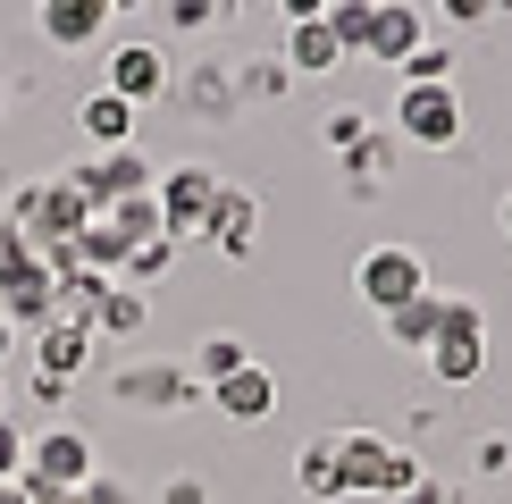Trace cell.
Segmentation results:
<instances>
[{
    "instance_id": "obj_32",
    "label": "cell",
    "mask_w": 512,
    "mask_h": 504,
    "mask_svg": "<svg viewBox=\"0 0 512 504\" xmlns=\"http://www.w3.org/2000/svg\"><path fill=\"white\" fill-rule=\"evenodd\" d=\"M429 9L445 17V26H487V17H496L504 0H429Z\"/></svg>"
},
{
    "instance_id": "obj_34",
    "label": "cell",
    "mask_w": 512,
    "mask_h": 504,
    "mask_svg": "<svg viewBox=\"0 0 512 504\" xmlns=\"http://www.w3.org/2000/svg\"><path fill=\"white\" fill-rule=\"evenodd\" d=\"M84 504H143L135 488H126V479H84V488H76Z\"/></svg>"
},
{
    "instance_id": "obj_31",
    "label": "cell",
    "mask_w": 512,
    "mask_h": 504,
    "mask_svg": "<svg viewBox=\"0 0 512 504\" xmlns=\"http://www.w3.org/2000/svg\"><path fill=\"white\" fill-rule=\"evenodd\" d=\"M471 471H479V479H496V471H512V437H504V429H487V437H471Z\"/></svg>"
},
{
    "instance_id": "obj_43",
    "label": "cell",
    "mask_w": 512,
    "mask_h": 504,
    "mask_svg": "<svg viewBox=\"0 0 512 504\" xmlns=\"http://www.w3.org/2000/svg\"><path fill=\"white\" fill-rule=\"evenodd\" d=\"M244 9H269V17H277V0H244Z\"/></svg>"
},
{
    "instance_id": "obj_4",
    "label": "cell",
    "mask_w": 512,
    "mask_h": 504,
    "mask_svg": "<svg viewBox=\"0 0 512 504\" xmlns=\"http://www.w3.org/2000/svg\"><path fill=\"white\" fill-rule=\"evenodd\" d=\"M429 378L437 387H479L487 378V303L445 294V336L429 345Z\"/></svg>"
},
{
    "instance_id": "obj_18",
    "label": "cell",
    "mask_w": 512,
    "mask_h": 504,
    "mask_svg": "<svg viewBox=\"0 0 512 504\" xmlns=\"http://www.w3.org/2000/svg\"><path fill=\"white\" fill-rule=\"evenodd\" d=\"M152 328V294H135V286H118L101 294V311H93V336H110V345H126V336H143Z\"/></svg>"
},
{
    "instance_id": "obj_21",
    "label": "cell",
    "mask_w": 512,
    "mask_h": 504,
    "mask_svg": "<svg viewBox=\"0 0 512 504\" xmlns=\"http://www.w3.org/2000/svg\"><path fill=\"white\" fill-rule=\"evenodd\" d=\"M227 76H236V101H286L294 93V76H286V59H277V51H252Z\"/></svg>"
},
{
    "instance_id": "obj_16",
    "label": "cell",
    "mask_w": 512,
    "mask_h": 504,
    "mask_svg": "<svg viewBox=\"0 0 512 504\" xmlns=\"http://www.w3.org/2000/svg\"><path fill=\"white\" fill-rule=\"evenodd\" d=\"M277 59H286V76H294V84H319V76H336V68H345V51H336L328 17H311V26H286Z\"/></svg>"
},
{
    "instance_id": "obj_27",
    "label": "cell",
    "mask_w": 512,
    "mask_h": 504,
    "mask_svg": "<svg viewBox=\"0 0 512 504\" xmlns=\"http://www.w3.org/2000/svg\"><path fill=\"white\" fill-rule=\"evenodd\" d=\"M244 9V0H168V26H177V34H210V26H227V17H236Z\"/></svg>"
},
{
    "instance_id": "obj_19",
    "label": "cell",
    "mask_w": 512,
    "mask_h": 504,
    "mask_svg": "<svg viewBox=\"0 0 512 504\" xmlns=\"http://www.w3.org/2000/svg\"><path fill=\"white\" fill-rule=\"evenodd\" d=\"M294 488H303V504H336L345 496V479H336V429L294 454Z\"/></svg>"
},
{
    "instance_id": "obj_8",
    "label": "cell",
    "mask_w": 512,
    "mask_h": 504,
    "mask_svg": "<svg viewBox=\"0 0 512 504\" xmlns=\"http://www.w3.org/2000/svg\"><path fill=\"white\" fill-rule=\"evenodd\" d=\"M101 84H110L118 101H135V110H152V101L177 93V68H168L160 42H118V51L101 59Z\"/></svg>"
},
{
    "instance_id": "obj_9",
    "label": "cell",
    "mask_w": 512,
    "mask_h": 504,
    "mask_svg": "<svg viewBox=\"0 0 512 504\" xmlns=\"http://www.w3.org/2000/svg\"><path fill=\"white\" fill-rule=\"evenodd\" d=\"M68 177L93 194V210H118V202H143V194H160V177H152V160L126 143V152H93L84 168H68Z\"/></svg>"
},
{
    "instance_id": "obj_17",
    "label": "cell",
    "mask_w": 512,
    "mask_h": 504,
    "mask_svg": "<svg viewBox=\"0 0 512 504\" xmlns=\"http://www.w3.org/2000/svg\"><path fill=\"white\" fill-rule=\"evenodd\" d=\"M378 328H387V345H395V353H420V362H429V345L445 336V294H437V286H429V294H412V303H395Z\"/></svg>"
},
{
    "instance_id": "obj_46",
    "label": "cell",
    "mask_w": 512,
    "mask_h": 504,
    "mask_svg": "<svg viewBox=\"0 0 512 504\" xmlns=\"http://www.w3.org/2000/svg\"><path fill=\"white\" fill-rule=\"evenodd\" d=\"M0 412H9V395H0Z\"/></svg>"
},
{
    "instance_id": "obj_7",
    "label": "cell",
    "mask_w": 512,
    "mask_h": 504,
    "mask_svg": "<svg viewBox=\"0 0 512 504\" xmlns=\"http://www.w3.org/2000/svg\"><path fill=\"white\" fill-rule=\"evenodd\" d=\"M219 185H227V177H219V168H202V160L168 168V177H160V236H168V244H202Z\"/></svg>"
},
{
    "instance_id": "obj_45",
    "label": "cell",
    "mask_w": 512,
    "mask_h": 504,
    "mask_svg": "<svg viewBox=\"0 0 512 504\" xmlns=\"http://www.w3.org/2000/svg\"><path fill=\"white\" fill-rule=\"evenodd\" d=\"M454 504H479V496H454Z\"/></svg>"
},
{
    "instance_id": "obj_1",
    "label": "cell",
    "mask_w": 512,
    "mask_h": 504,
    "mask_svg": "<svg viewBox=\"0 0 512 504\" xmlns=\"http://www.w3.org/2000/svg\"><path fill=\"white\" fill-rule=\"evenodd\" d=\"M84 479H101V454H93V437L84 429H42L26 437V471H17V488H26V504H51V496H76Z\"/></svg>"
},
{
    "instance_id": "obj_29",
    "label": "cell",
    "mask_w": 512,
    "mask_h": 504,
    "mask_svg": "<svg viewBox=\"0 0 512 504\" xmlns=\"http://www.w3.org/2000/svg\"><path fill=\"white\" fill-rule=\"evenodd\" d=\"M319 143H328L336 160H345V152H361V143H370V110H328V126H319Z\"/></svg>"
},
{
    "instance_id": "obj_20",
    "label": "cell",
    "mask_w": 512,
    "mask_h": 504,
    "mask_svg": "<svg viewBox=\"0 0 512 504\" xmlns=\"http://www.w3.org/2000/svg\"><path fill=\"white\" fill-rule=\"evenodd\" d=\"M185 370H194V378H202V395H210V387H219V378H236V370H252V345H244L236 328H210L202 345H194V362H185Z\"/></svg>"
},
{
    "instance_id": "obj_41",
    "label": "cell",
    "mask_w": 512,
    "mask_h": 504,
    "mask_svg": "<svg viewBox=\"0 0 512 504\" xmlns=\"http://www.w3.org/2000/svg\"><path fill=\"white\" fill-rule=\"evenodd\" d=\"M135 9H143V0H110V17H135Z\"/></svg>"
},
{
    "instance_id": "obj_36",
    "label": "cell",
    "mask_w": 512,
    "mask_h": 504,
    "mask_svg": "<svg viewBox=\"0 0 512 504\" xmlns=\"http://www.w3.org/2000/svg\"><path fill=\"white\" fill-rule=\"evenodd\" d=\"M160 504H210V488H202L194 471H177V479H168V488H160Z\"/></svg>"
},
{
    "instance_id": "obj_26",
    "label": "cell",
    "mask_w": 512,
    "mask_h": 504,
    "mask_svg": "<svg viewBox=\"0 0 512 504\" xmlns=\"http://www.w3.org/2000/svg\"><path fill=\"white\" fill-rule=\"evenodd\" d=\"M370 9H378V0H336V9H328V34H336V51H345V59L370 51Z\"/></svg>"
},
{
    "instance_id": "obj_6",
    "label": "cell",
    "mask_w": 512,
    "mask_h": 504,
    "mask_svg": "<svg viewBox=\"0 0 512 504\" xmlns=\"http://www.w3.org/2000/svg\"><path fill=\"white\" fill-rule=\"evenodd\" d=\"M395 135L420 152H454L462 143V93L454 84H395Z\"/></svg>"
},
{
    "instance_id": "obj_37",
    "label": "cell",
    "mask_w": 512,
    "mask_h": 504,
    "mask_svg": "<svg viewBox=\"0 0 512 504\" xmlns=\"http://www.w3.org/2000/svg\"><path fill=\"white\" fill-rule=\"evenodd\" d=\"M336 0H277V17H286V26H311V17H328Z\"/></svg>"
},
{
    "instance_id": "obj_12",
    "label": "cell",
    "mask_w": 512,
    "mask_h": 504,
    "mask_svg": "<svg viewBox=\"0 0 512 504\" xmlns=\"http://www.w3.org/2000/svg\"><path fill=\"white\" fill-rule=\"evenodd\" d=\"M210 412H219L227 429H261V420L277 412V370L252 362V370H236V378H219V387H210Z\"/></svg>"
},
{
    "instance_id": "obj_47",
    "label": "cell",
    "mask_w": 512,
    "mask_h": 504,
    "mask_svg": "<svg viewBox=\"0 0 512 504\" xmlns=\"http://www.w3.org/2000/svg\"><path fill=\"white\" fill-rule=\"evenodd\" d=\"M34 9H42V0H34Z\"/></svg>"
},
{
    "instance_id": "obj_13",
    "label": "cell",
    "mask_w": 512,
    "mask_h": 504,
    "mask_svg": "<svg viewBox=\"0 0 512 504\" xmlns=\"http://www.w3.org/2000/svg\"><path fill=\"white\" fill-rule=\"evenodd\" d=\"M34 26H42L51 51H93V42L110 34V0H42Z\"/></svg>"
},
{
    "instance_id": "obj_38",
    "label": "cell",
    "mask_w": 512,
    "mask_h": 504,
    "mask_svg": "<svg viewBox=\"0 0 512 504\" xmlns=\"http://www.w3.org/2000/svg\"><path fill=\"white\" fill-rule=\"evenodd\" d=\"M34 404L59 412V404H68V378H42V370H34Z\"/></svg>"
},
{
    "instance_id": "obj_14",
    "label": "cell",
    "mask_w": 512,
    "mask_h": 504,
    "mask_svg": "<svg viewBox=\"0 0 512 504\" xmlns=\"http://www.w3.org/2000/svg\"><path fill=\"white\" fill-rule=\"evenodd\" d=\"M93 345H101V336H93V328H68V320H51V328H34V336H26L34 370H42V378H68V387L93 370Z\"/></svg>"
},
{
    "instance_id": "obj_10",
    "label": "cell",
    "mask_w": 512,
    "mask_h": 504,
    "mask_svg": "<svg viewBox=\"0 0 512 504\" xmlns=\"http://www.w3.org/2000/svg\"><path fill=\"white\" fill-rule=\"evenodd\" d=\"M202 244L219 252V261H252V252H261V194H252V185H219Z\"/></svg>"
},
{
    "instance_id": "obj_35",
    "label": "cell",
    "mask_w": 512,
    "mask_h": 504,
    "mask_svg": "<svg viewBox=\"0 0 512 504\" xmlns=\"http://www.w3.org/2000/svg\"><path fill=\"white\" fill-rule=\"evenodd\" d=\"M454 496H462V488H445V479H429V471H420V479H412V488H403L395 504H454Z\"/></svg>"
},
{
    "instance_id": "obj_11",
    "label": "cell",
    "mask_w": 512,
    "mask_h": 504,
    "mask_svg": "<svg viewBox=\"0 0 512 504\" xmlns=\"http://www.w3.org/2000/svg\"><path fill=\"white\" fill-rule=\"evenodd\" d=\"M420 42H429V9H420V0H378L370 9V51L361 59H378V68L403 76V59H412Z\"/></svg>"
},
{
    "instance_id": "obj_22",
    "label": "cell",
    "mask_w": 512,
    "mask_h": 504,
    "mask_svg": "<svg viewBox=\"0 0 512 504\" xmlns=\"http://www.w3.org/2000/svg\"><path fill=\"white\" fill-rule=\"evenodd\" d=\"M185 110L194 118H236L244 101H236V76L219 68V59H210V68H194V84H185Z\"/></svg>"
},
{
    "instance_id": "obj_33",
    "label": "cell",
    "mask_w": 512,
    "mask_h": 504,
    "mask_svg": "<svg viewBox=\"0 0 512 504\" xmlns=\"http://www.w3.org/2000/svg\"><path fill=\"white\" fill-rule=\"evenodd\" d=\"M17 471H26V429L0 412V479H17Z\"/></svg>"
},
{
    "instance_id": "obj_15",
    "label": "cell",
    "mask_w": 512,
    "mask_h": 504,
    "mask_svg": "<svg viewBox=\"0 0 512 504\" xmlns=\"http://www.w3.org/2000/svg\"><path fill=\"white\" fill-rule=\"evenodd\" d=\"M76 126H84V143H93V152H126V143H135V126H143V110H135V101H118L110 84H93V93L76 101Z\"/></svg>"
},
{
    "instance_id": "obj_30",
    "label": "cell",
    "mask_w": 512,
    "mask_h": 504,
    "mask_svg": "<svg viewBox=\"0 0 512 504\" xmlns=\"http://www.w3.org/2000/svg\"><path fill=\"white\" fill-rule=\"evenodd\" d=\"M34 269V244H26V227L9 219V210H0V286H17Z\"/></svg>"
},
{
    "instance_id": "obj_5",
    "label": "cell",
    "mask_w": 512,
    "mask_h": 504,
    "mask_svg": "<svg viewBox=\"0 0 512 504\" xmlns=\"http://www.w3.org/2000/svg\"><path fill=\"white\" fill-rule=\"evenodd\" d=\"M353 294L378 311V320H387L395 303L429 294V252H420V244H370V252L353 261Z\"/></svg>"
},
{
    "instance_id": "obj_25",
    "label": "cell",
    "mask_w": 512,
    "mask_h": 504,
    "mask_svg": "<svg viewBox=\"0 0 512 504\" xmlns=\"http://www.w3.org/2000/svg\"><path fill=\"white\" fill-rule=\"evenodd\" d=\"M177 252H185V244H168V236H152V244H135V252H126V269H118V286L152 294V286L168 278V269H177Z\"/></svg>"
},
{
    "instance_id": "obj_40",
    "label": "cell",
    "mask_w": 512,
    "mask_h": 504,
    "mask_svg": "<svg viewBox=\"0 0 512 504\" xmlns=\"http://www.w3.org/2000/svg\"><path fill=\"white\" fill-rule=\"evenodd\" d=\"M0 504H26V488H17V479H0Z\"/></svg>"
},
{
    "instance_id": "obj_2",
    "label": "cell",
    "mask_w": 512,
    "mask_h": 504,
    "mask_svg": "<svg viewBox=\"0 0 512 504\" xmlns=\"http://www.w3.org/2000/svg\"><path fill=\"white\" fill-rule=\"evenodd\" d=\"M336 479H345V496H387L395 504L420 479V462L378 429H336Z\"/></svg>"
},
{
    "instance_id": "obj_44",
    "label": "cell",
    "mask_w": 512,
    "mask_h": 504,
    "mask_svg": "<svg viewBox=\"0 0 512 504\" xmlns=\"http://www.w3.org/2000/svg\"><path fill=\"white\" fill-rule=\"evenodd\" d=\"M51 504H84V496H51Z\"/></svg>"
},
{
    "instance_id": "obj_3",
    "label": "cell",
    "mask_w": 512,
    "mask_h": 504,
    "mask_svg": "<svg viewBox=\"0 0 512 504\" xmlns=\"http://www.w3.org/2000/svg\"><path fill=\"white\" fill-rule=\"evenodd\" d=\"M110 404H118V412H160V420H177V412H202L210 395H202V378L185 370V362H126V370H110Z\"/></svg>"
},
{
    "instance_id": "obj_28",
    "label": "cell",
    "mask_w": 512,
    "mask_h": 504,
    "mask_svg": "<svg viewBox=\"0 0 512 504\" xmlns=\"http://www.w3.org/2000/svg\"><path fill=\"white\" fill-rule=\"evenodd\" d=\"M403 84H454V42H420L412 59H403Z\"/></svg>"
},
{
    "instance_id": "obj_23",
    "label": "cell",
    "mask_w": 512,
    "mask_h": 504,
    "mask_svg": "<svg viewBox=\"0 0 512 504\" xmlns=\"http://www.w3.org/2000/svg\"><path fill=\"white\" fill-rule=\"evenodd\" d=\"M336 168H345V185H353V194H387V177H395V143H361V152H345V160H336Z\"/></svg>"
},
{
    "instance_id": "obj_24",
    "label": "cell",
    "mask_w": 512,
    "mask_h": 504,
    "mask_svg": "<svg viewBox=\"0 0 512 504\" xmlns=\"http://www.w3.org/2000/svg\"><path fill=\"white\" fill-rule=\"evenodd\" d=\"M126 252H135V244H126V236H118L110 219H93V227L76 236V261L93 269V278H118V269H126Z\"/></svg>"
},
{
    "instance_id": "obj_42",
    "label": "cell",
    "mask_w": 512,
    "mask_h": 504,
    "mask_svg": "<svg viewBox=\"0 0 512 504\" xmlns=\"http://www.w3.org/2000/svg\"><path fill=\"white\" fill-rule=\"evenodd\" d=\"M496 219H504V236H512V194H504V210H496Z\"/></svg>"
},
{
    "instance_id": "obj_39",
    "label": "cell",
    "mask_w": 512,
    "mask_h": 504,
    "mask_svg": "<svg viewBox=\"0 0 512 504\" xmlns=\"http://www.w3.org/2000/svg\"><path fill=\"white\" fill-rule=\"evenodd\" d=\"M17 345H26V336H17L9 320H0V370H9V353H17Z\"/></svg>"
}]
</instances>
